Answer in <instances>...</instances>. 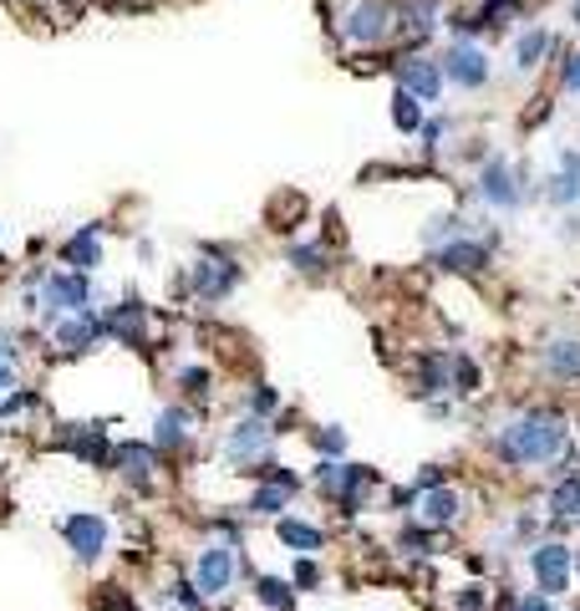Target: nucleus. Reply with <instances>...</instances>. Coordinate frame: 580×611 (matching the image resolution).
Segmentation results:
<instances>
[{"mask_svg": "<svg viewBox=\"0 0 580 611\" xmlns=\"http://www.w3.org/2000/svg\"><path fill=\"white\" fill-rule=\"evenodd\" d=\"M438 67H443V82H459V87H484L488 82V56L474 41H453Z\"/></svg>", "mask_w": 580, "mask_h": 611, "instance_id": "nucleus-16", "label": "nucleus"}, {"mask_svg": "<svg viewBox=\"0 0 580 611\" xmlns=\"http://www.w3.org/2000/svg\"><path fill=\"white\" fill-rule=\"evenodd\" d=\"M550 515L555 519H580V479L576 474H566V479H555L550 484Z\"/></svg>", "mask_w": 580, "mask_h": 611, "instance_id": "nucleus-27", "label": "nucleus"}, {"mask_svg": "<svg viewBox=\"0 0 580 611\" xmlns=\"http://www.w3.org/2000/svg\"><path fill=\"white\" fill-rule=\"evenodd\" d=\"M412 515H418L422 530H449L453 519L463 515V494L453 490V484H438V490H422L418 494V505H412Z\"/></svg>", "mask_w": 580, "mask_h": 611, "instance_id": "nucleus-14", "label": "nucleus"}, {"mask_svg": "<svg viewBox=\"0 0 580 611\" xmlns=\"http://www.w3.org/2000/svg\"><path fill=\"white\" fill-rule=\"evenodd\" d=\"M103 342V326H97V311H77V317L52 321V346L62 357H82Z\"/></svg>", "mask_w": 580, "mask_h": 611, "instance_id": "nucleus-13", "label": "nucleus"}, {"mask_svg": "<svg viewBox=\"0 0 580 611\" xmlns=\"http://www.w3.org/2000/svg\"><path fill=\"white\" fill-rule=\"evenodd\" d=\"M479 387H484V373H479V362L474 357H449V393L453 398H474Z\"/></svg>", "mask_w": 580, "mask_h": 611, "instance_id": "nucleus-26", "label": "nucleus"}, {"mask_svg": "<svg viewBox=\"0 0 580 611\" xmlns=\"http://www.w3.org/2000/svg\"><path fill=\"white\" fill-rule=\"evenodd\" d=\"M173 611H179V607H173Z\"/></svg>", "mask_w": 580, "mask_h": 611, "instance_id": "nucleus-44", "label": "nucleus"}, {"mask_svg": "<svg viewBox=\"0 0 580 611\" xmlns=\"http://www.w3.org/2000/svg\"><path fill=\"white\" fill-rule=\"evenodd\" d=\"M97 611H143V601L128 586H97Z\"/></svg>", "mask_w": 580, "mask_h": 611, "instance_id": "nucleus-35", "label": "nucleus"}, {"mask_svg": "<svg viewBox=\"0 0 580 611\" xmlns=\"http://www.w3.org/2000/svg\"><path fill=\"white\" fill-rule=\"evenodd\" d=\"M169 601L179 611H210V601L198 597V586H194V576H173V586H169Z\"/></svg>", "mask_w": 580, "mask_h": 611, "instance_id": "nucleus-34", "label": "nucleus"}, {"mask_svg": "<svg viewBox=\"0 0 580 611\" xmlns=\"http://www.w3.org/2000/svg\"><path fill=\"white\" fill-rule=\"evenodd\" d=\"M515 611H555V601L535 591V597H519V601H515Z\"/></svg>", "mask_w": 580, "mask_h": 611, "instance_id": "nucleus-40", "label": "nucleus"}, {"mask_svg": "<svg viewBox=\"0 0 580 611\" xmlns=\"http://www.w3.org/2000/svg\"><path fill=\"white\" fill-rule=\"evenodd\" d=\"M276 535H280V545H290V550H296V556H321V550H326V530H321L316 519L280 515L276 519Z\"/></svg>", "mask_w": 580, "mask_h": 611, "instance_id": "nucleus-20", "label": "nucleus"}, {"mask_svg": "<svg viewBox=\"0 0 580 611\" xmlns=\"http://www.w3.org/2000/svg\"><path fill=\"white\" fill-rule=\"evenodd\" d=\"M179 387H184V398L194 403V408H204V403L214 398V373L210 367H179Z\"/></svg>", "mask_w": 580, "mask_h": 611, "instance_id": "nucleus-31", "label": "nucleus"}, {"mask_svg": "<svg viewBox=\"0 0 580 611\" xmlns=\"http://www.w3.org/2000/svg\"><path fill=\"white\" fill-rule=\"evenodd\" d=\"M107 469H112V474H118L128 490L148 494V490H153V479H159V449H153V443L128 439V443H118V449H112Z\"/></svg>", "mask_w": 580, "mask_h": 611, "instance_id": "nucleus-8", "label": "nucleus"}, {"mask_svg": "<svg viewBox=\"0 0 580 611\" xmlns=\"http://www.w3.org/2000/svg\"><path fill=\"white\" fill-rule=\"evenodd\" d=\"M433 545H438L433 530H422V525H408V530H397L393 550H402L408 560H433Z\"/></svg>", "mask_w": 580, "mask_h": 611, "instance_id": "nucleus-29", "label": "nucleus"}, {"mask_svg": "<svg viewBox=\"0 0 580 611\" xmlns=\"http://www.w3.org/2000/svg\"><path fill=\"white\" fill-rule=\"evenodd\" d=\"M519 11V0H488L484 11H479V21L484 26H504V15H515Z\"/></svg>", "mask_w": 580, "mask_h": 611, "instance_id": "nucleus-39", "label": "nucleus"}, {"mask_svg": "<svg viewBox=\"0 0 580 611\" xmlns=\"http://www.w3.org/2000/svg\"><path fill=\"white\" fill-rule=\"evenodd\" d=\"M566 439L570 433H566V418H560V412L529 408L494 433V459H500L504 469H535V464L560 459V453H566Z\"/></svg>", "mask_w": 580, "mask_h": 611, "instance_id": "nucleus-1", "label": "nucleus"}, {"mask_svg": "<svg viewBox=\"0 0 580 611\" xmlns=\"http://www.w3.org/2000/svg\"><path fill=\"white\" fill-rule=\"evenodd\" d=\"M97 326H103V336H112V342H122V346H143L148 342V306L143 301L107 306V311H97Z\"/></svg>", "mask_w": 580, "mask_h": 611, "instance_id": "nucleus-10", "label": "nucleus"}, {"mask_svg": "<svg viewBox=\"0 0 580 611\" xmlns=\"http://www.w3.org/2000/svg\"><path fill=\"white\" fill-rule=\"evenodd\" d=\"M239 286V266H219V260H194V270H189L184 291H194L198 301H225L229 291Z\"/></svg>", "mask_w": 580, "mask_h": 611, "instance_id": "nucleus-17", "label": "nucleus"}, {"mask_svg": "<svg viewBox=\"0 0 580 611\" xmlns=\"http://www.w3.org/2000/svg\"><path fill=\"white\" fill-rule=\"evenodd\" d=\"M393 122L402 128V133H418V128H422V103H418V97H408L402 87L393 93Z\"/></svg>", "mask_w": 580, "mask_h": 611, "instance_id": "nucleus-33", "label": "nucleus"}, {"mask_svg": "<svg viewBox=\"0 0 580 611\" xmlns=\"http://www.w3.org/2000/svg\"><path fill=\"white\" fill-rule=\"evenodd\" d=\"M393 72H397V87L408 97H418L422 107L438 103V93H443V67L433 56H402V62H393Z\"/></svg>", "mask_w": 580, "mask_h": 611, "instance_id": "nucleus-11", "label": "nucleus"}, {"mask_svg": "<svg viewBox=\"0 0 580 611\" xmlns=\"http://www.w3.org/2000/svg\"><path fill=\"white\" fill-rule=\"evenodd\" d=\"M280 412V393L270 383H255L250 387V418H260V424H270V418H276Z\"/></svg>", "mask_w": 580, "mask_h": 611, "instance_id": "nucleus-37", "label": "nucleus"}, {"mask_svg": "<svg viewBox=\"0 0 580 611\" xmlns=\"http://www.w3.org/2000/svg\"><path fill=\"white\" fill-rule=\"evenodd\" d=\"M305 443H311L321 459H346V428H336V424L305 428Z\"/></svg>", "mask_w": 580, "mask_h": 611, "instance_id": "nucleus-30", "label": "nucleus"}, {"mask_svg": "<svg viewBox=\"0 0 580 611\" xmlns=\"http://www.w3.org/2000/svg\"><path fill=\"white\" fill-rule=\"evenodd\" d=\"M545 52H555V36H550V31H525V36H519V46H515V62L529 72V67H540Z\"/></svg>", "mask_w": 580, "mask_h": 611, "instance_id": "nucleus-32", "label": "nucleus"}, {"mask_svg": "<svg viewBox=\"0 0 580 611\" xmlns=\"http://www.w3.org/2000/svg\"><path fill=\"white\" fill-rule=\"evenodd\" d=\"M41 306H46V321L93 311V280L77 270H52V276H41Z\"/></svg>", "mask_w": 580, "mask_h": 611, "instance_id": "nucleus-4", "label": "nucleus"}, {"mask_svg": "<svg viewBox=\"0 0 580 611\" xmlns=\"http://www.w3.org/2000/svg\"><path fill=\"white\" fill-rule=\"evenodd\" d=\"M576 571H580V556H576Z\"/></svg>", "mask_w": 580, "mask_h": 611, "instance_id": "nucleus-43", "label": "nucleus"}, {"mask_svg": "<svg viewBox=\"0 0 580 611\" xmlns=\"http://www.w3.org/2000/svg\"><path fill=\"white\" fill-rule=\"evenodd\" d=\"M529 571H535V586H540V597H566L570 591V571H576V550L560 540H545L529 550Z\"/></svg>", "mask_w": 580, "mask_h": 611, "instance_id": "nucleus-7", "label": "nucleus"}, {"mask_svg": "<svg viewBox=\"0 0 580 611\" xmlns=\"http://www.w3.org/2000/svg\"><path fill=\"white\" fill-rule=\"evenodd\" d=\"M56 535L66 540L77 566H103L112 556V519L97 515V510H72V515L56 519Z\"/></svg>", "mask_w": 580, "mask_h": 611, "instance_id": "nucleus-2", "label": "nucleus"}, {"mask_svg": "<svg viewBox=\"0 0 580 611\" xmlns=\"http://www.w3.org/2000/svg\"><path fill=\"white\" fill-rule=\"evenodd\" d=\"M301 490H290V484H255V494L245 500V515H260V519H280L286 505L296 500Z\"/></svg>", "mask_w": 580, "mask_h": 611, "instance_id": "nucleus-22", "label": "nucleus"}, {"mask_svg": "<svg viewBox=\"0 0 580 611\" xmlns=\"http://www.w3.org/2000/svg\"><path fill=\"white\" fill-rule=\"evenodd\" d=\"M290 266L301 270V276H326V250H321V245H296V250H290Z\"/></svg>", "mask_w": 580, "mask_h": 611, "instance_id": "nucleus-36", "label": "nucleus"}, {"mask_svg": "<svg viewBox=\"0 0 580 611\" xmlns=\"http://www.w3.org/2000/svg\"><path fill=\"white\" fill-rule=\"evenodd\" d=\"M433 266L453 270V276H484V270H488V245H484V239L459 235V239H449L443 250H433Z\"/></svg>", "mask_w": 580, "mask_h": 611, "instance_id": "nucleus-18", "label": "nucleus"}, {"mask_svg": "<svg viewBox=\"0 0 580 611\" xmlns=\"http://www.w3.org/2000/svg\"><path fill=\"white\" fill-rule=\"evenodd\" d=\"M276 433H280L276 424H260V418H239L235 428H225V439H219V453H225V464L250 469V464H260L265 453H270Z\"/></svg>", "mask_w": 580, "mask_h": 611, "instance_id": "nucleus-6", "label": "nucleus"}, {"mask_svg": "<svg viewBox=\"0 0 580 611\" xmlns=\"http://www.w3.org/2000/svg\"><path fill=\"white\" fill-rule=\"evenodd\" d=\"M418 393H422V398H438V393H449V357H443V352H428V357H418Z\"/></svg>", "mask_w": 580, "mask_h": 611, "instance_id": "nucleus-25", "label": "nucleus"}, {"mask_svg": "<svg viewBox=\"0 0 580 611\" xmlns=\"http://www.w3.org/2000/svg\"><path fill=\"white\" fill-rule=\"evenodd\" d=\"M56 449L77 453L82 464H93V469H107V459H112V443H107L103 424H62V433H56Z\"/></svg>", "mask_w": 580, "mask_h": 611, "instance_id": "nucleus-12", "label": "nucleus"}, {"mask_svg": "<svg viewBox=\"0 0 580 611\" xmlns=\"http://www.w3.org/2000/svg\"><path fill=\"white\" fill-rule=\"evenodd\" d=\"M255 601L260 611H296V586L286 576H255Z\"/></svg>", "mask_w": 580, "mask_h": 611, "instance_id": "nucleus-23", "label": "nucleus"}, {"mask_svg": "<svg viewBox=\"0 0 580 611\" xmlns=\"http://www.w3.org/2000/svg\"><path fill=\"white\" fill-rule=\"evenodd\" d=\"M566 87H570V93H580V52L566 62Z\"/></svg>", "mask_w": 580, "mask_h": 611, "instance_id": "nucleus-41", "label": "nucleus"}, {"mask_svg": "<svg viewBox=\"0 0 580 611\" xmlns=\"http://www.w3.org/2000/svg\"><path fill=\"white\" fill-rule=\"evenodd\" d=\"M342 31L352 46H383V41H393L397 36V0H362V6H352Z\"/></svg>", "mask_w": 580, "mask_h": 611, "instance_id": "nucleus-5", "label": "nucleus"}, {"mask_svg": "<svg viewBox=\"0 0 580 611\" xmlns=\"http://www.w3.org/2000/svg\"><path fill=\"white\" fill-rule=\"evenodd\" d=\"M239 581V545L229 540H210L204 550H198L194 560V586L204 601H225L229 591H235Z\"/></svg>", "mask_w": 580, "mask_h": 611, "instance_id": "nucleus-3", "label": "nucleus"}, {"mask_svg": "<svg viewBox=\"0 0 580 611\" xmlns=\"http://www.w3.org/2000/svg\"><path fill=\"white\" fill-rule=\"evenodd\" d=\"M519 169L509 159H488L484 173H479V200H488L494 210H515L519 204Z\"/></svg>", "mask_w": 580, "mask_h": 611, "instance_id": "nucleus-15", "label": "nucleus"}, {"mask_svg": "<svg viewBox=\"0 0 580 611\" xmlns=\"http://www.w3.org/2000/svg\"><path fill=\"white\" fill-rule=\"evenodd\" d=\"M545 194H550V204H576L580 200V153H566V159H560V173L550 179Z\"/></svg>", "mask_w": 580, "mask_h": 611, "instance_id": "nucleus-24", "label": "nucleus"}, {"mask_svg": "<svg viewBox=\"0 0 580 611\" xmlns=\"http://www.w3.org/2000/svg\"><path fill=\"white\" fill-rule=\"evenodd\" d=\"M321 576H326V571H321V560H316V556H301V560H296V571H290V586H296V597H301V591L311 597V591L321 586Z\"/></svg>", "mask_w": 580, "mask_h": 611, "instance_id": "nucleus-38", "label": "nucleus"}, {"mask_svg": "<svg viewBox=\"0 0 580 611\" xmlns=\"http://www.w3.org/2000/svg\"><path fill=\"white\" fill-rule=\"evenodd\" d=\"M62 260L77 276H87V270H97L103 266V245H97V225H82L72 239H62Z\"/></svg>", "mask_w": 580, "mask_h": 611, "instance_id": "nucleus-21", "label": "nucleus"}, {"mask_svg": "<svg viewBox=\"0 0 580 611\" xmlns=\"http://www.w3.org/2000/svg\"><path fill=\"white\" fill-rule=\"evenodd\" d=\"M545 367H550L555 377L576 383V377H580V342H550V346H545Z\"/></svg>", "mask_w": 580, "mask_h": 611, "instance_id": "nucleus-28", "label": "nucleus"}, {"mask_svg": "<svg viewBox=\"0 0 580 611\" xmlns=\"http://www.w3.org/2000/svg\"><path fill=\"white\" fill-rule=\"evenodd\" d=\"M570 21H576V26H580V0H570Z\"/></svg>", "mask_w": 580, "mask_h": 611, "instance_id": "nucleus-42", "label": "nucleus"}, {"mask_svg": "<svg viewBox=\"0 0 580 611\" xmlns=\"http://www.w3.org/2000/svg\"><path fill=\"white\" fill-rule=\"evenodd\" d=\"M383 490V474L372 464H342V490H336V515L342 519H356V515H367V505H372V494Z\"/></svg>", "mask_w": 580, "mask_h": 611, "instance_id": "nucleus-9", "label": "nucleus"}, {"mask_svg": "<svg viewBox=\"0 0 580 611\" xmlns=\"http://www.w3.org/2000/svg\"><path fill=\"white\" fill-rule=\"evenodd\" d=\"M153 449L159 453H184L189 443H194V408H184V403H173V408L159 412V424H153Z\"/></svg>", "mask_w": 580, "mask_h": 611, "instance_id": "nucleus-19", "label": "nucleus"}]
</instances>
